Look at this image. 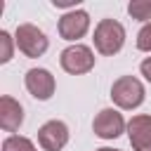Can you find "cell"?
Masks as SVG:
<instances>
[{"label":"cell","mask_w":151,"mask_h":151,"mask_svg":"<svg viewBox=\"0 0 151 151\" xmlns=\"http://www.w3.org/2000/svg\"><path fill=\"white\" fill-rule=\"evenodd\" d=\"M14 42H17V47L26 54V57H31V59H35V57H42L45 52H47V35L38 28V26H33V24H21V26H17V33H14Z\"/></svg>","instance_id":"3"},{"label":"cell","mask_w":151,"mask_h":151,"mask_svg":"<svg viewBox=\"0 0 151 151\" xmlns=\"http://www.w3.org/2000/svg\"><path fill=\"white\" fill-rule=\"evenodd\" d=\"M38 144L45 151H61L68 144V125L64 120H47L38 130Z\"/></svg>","instance_id":"6"},{"label":"cell","mask_w":151,"mask_h":151,"mask_svg":"<svg viewBox=\"0 0 151 151\" xmlns=\"http://www.w3.org/2000/svg\"><path fill=\"white\" fill-rule=\"evenodd\" d=\"M90 28V14L85 9H71L59 19V35L64 40H78Z\"/></svg>","instance_id":"7"},{"label":"cell","mask_w":151,"mask_h":151,"mask_svg":"<svg viewBox=\"0 0 151 151\" xmlns=\"http://www.w3.org/2000/svg\"><path fill=\"white\" fill-rule=\"evenodd\" d=\"M24 123V109L14 97H2L0 99V125L5 132H14L19 130V125Z\"/></svg>","instance_id":"10"},{"label":"cell","mask_w":151,"mask_h":151,"mask_svg":"<svg viewBox=\"0 0 151 151\" xmlns=\"http://www.w3.org/2000/svg\"><path fill=\"white\" fill-rule=\"evenodd\" d=\"M111 99L120 109H127V111L137 109L144 101V85H142V80L134 78V76H120L111 85Z\"/></svg>","instance_id":"2"},{"label":"cell","mask_w":151,"mask_h":151,"mask_svg":"<svg viewBox=\"0 0 151 151\" xmlns=\"http://www.w3.org/2000/svg\"><path fill=\"white\" fill-rule=\"evenodd\" d=\"M127 137L134 151H151V116H132L127 123Z\"/></svg>","instance_id":"8"},{"label":"cell","mask_w":151,"mask_h":151,"mask_svg":"<svg viewBox=\"0 0 151 151\" xmlns=\"http://www.w3.org/2000/svg\"><path fill=\"white\" fill-rule=\"evenodd\" d=\"M24 80H26V90L40 101H45L54 94V76L47 68H31V71H26Z\"/></svg>","instance_id":"9"},{"label":"cell","mask_w":151,"mask_h":151,"mask_svg":"<svg viewBox=\"0 0 151 151\" xmlns=\"http://www.w3.org/2000/svg\"><path fill=\"white\" fill-rule=\"evenodd\" d=\"M123 42H125V28H123L120 21H116V19H101L94 26V47H97L99 54L111 57V54L120 52Z\"/></svg>","instance_id":"1"},{"label":"cell","mask_w":151,"mask_h":151,"mask_svg":"<svg viewBox=\"0 0 151 151\" xmlns=\"http://www.w3.org/2000/svg\"><path fill=\"white\" fill-rule=\"evenodd\" d=\"M94 151H120V149H109V146H101V149H94Z\"/></svg>","instance_id":"17"},{"label":"cell","mask_w":151,"mask_h":151,"mask_svg":"<svg viewBox=\"0 0 151 151\" xmlns=\"http://www.w3.org/2000/svg\"><path fill=\"white\" fill-rule=\"evenodd\" d=\"M2 151H38V149L33 146V142H31L28 137H17V134H12V137H7V139L2 142Z\"/></svg>","instance_id":"12"},{"label":"cell","mask_w":151,"mask_h":151,"mask_svg":"<svg viewBox=\"0 0 151 151\" xmlns=\"http://www.w3.org/2000/svg\"><path fill=\"white\" fill-rule=\"evenodd\" d=\"M61 61V68L66 73H73V76H80V73H87L94 68V52L87 47V45H71L61 52L59 57Z\"/></svg>","instance_id":"4"},{"label":"cell","mask_w":151,"mask_h":151,"mask_svg":"<svg viewBox=\"0 0 151 151\" xmlns=\"http://www.w3.org/2000/svg\"><path fill=\"white\" fill-rule=\"evenodd\" d=\"M125 127H127V125H125L123 116H120L116 109H101V111L94 116V123H92L94 134L101 137V139H116V137L123 134Z\"/></svg>","instance_id":"5"},{"label":"cell","mask_w":151,"mask_h":151,"mask_svg":"<svg viewBox=\"0 0 151 151\" xmlns=\"http://www.w3.org/2000/svg\"><path fill=\"white\" fill-rule=\"evenodd\" d=\"M52 5H54V7H73V9H76L78 0H52Z\"/></svg>","instance_id":"16"},{"label":"cell","mask_w":151,"mask_h":151,"mask_svg":"<svg viewBox=\"0 0 151 151\" xmlns=\"http://www.w3.org/2000/svg\"><path fill=\"white\" fill-rule=\"evenodd\" d=\"M139 71H142V76L146 78V83H151V57H146V59L139 64Z\"/></svg>","instance_id":"15"},{"label":"cell","mask_w":151,"mask_h":151,"mask_svg":"<svg viewBox=\"0 0 151 151\" xmlns=\"http://www.w3.org/2000/svg\"><path fill=\"white\" fill-rule=\"evenodd\" d=\"M127 14L137 21H149L151 19V0H132L127 5Z\"/></svg>","instance_id":"11"},{"label":"cell","mask_w":151,"mask_h":151,"mask_svg":"<svg viewBox=\"0 0 151 151\" xmlns=\"http://www.w3.org/2000/svg\"><path fill=\"white\" fill-rule=\"evenodd\" d=\"M12 35L7 31H0V64H7L12 59Z\"/></svg>","instance_id":"13"},{"label":"cell","mask_w":151,"mask_h":151,"mask_svg":"<svg viewBox=\"0 0 151 151\" xmlns=\"http://www.w3.org/2000/svg\"><path fill=\"white\" fill-rule=\"evenodd\" d=\"M137 47L142 52H151V21L139 28V33H137Z\"/></svg>","instance_id":"14"}]
</instances>
